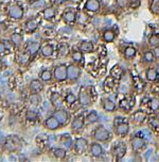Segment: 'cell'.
<instances>
[{"label": "cell", "mask_w": 159, "mask_h": 162, "mask_svg": "<svg viewBox=\"0 0 159 162\" xmlns=\"http://www.w3.org/2000/svg\"><path fill=\"white\" fill-rule=\"evenodd\" d=\"M143 59H144L145 62H148V63H151V62L154 61V59H155V56H154L153 51H146L144 53V56H143Z\"/></svg>", "instance_id": "42"}, {"label": "cell", "mask_w": 159, "mask_h": 162, "mask_svg": "<svg viewBox=\"0 0 159 162\" xmlns=\"http://www.w3.org/2000/svg\"><path fill=\"white\" fill-rule=\"evenodd\" d=\"M124 56L127 59L134 58V57L136 56V49L134 48V47H127V48H125V50H124Z\"/></svg>", "instance_id": "36"}, {"label": "cell", "mask_w": 159, "mask_h": 162, "mask_svg": "<svg viewBox=\"0 0 159 162\" xmlns=\"http://www.w3.org/2000/svg\"><path fill=\"white\" fill-rule=\"evenodd\" d=\"M150 107H151V110H153V111L158 110L159 109V98L158 97H155V98L151 99Z\"/></svg>", "instance_id": "39"}, {"label": "cell", "mask_w": 159, "mask_h": 162, "mask_svg": "<svg viewBox=\"0 0 159 162\" xmlns=\"http://www.w3.org/2000/svg\"><path fill=\"white\" fill-rule=\"evenodd\" d=\"M103 108H104V110L107 112H113V111H115V109H116V104L111 99L105 98V99H103Z\"/></svg>", "instance_id": "25"}, {"label": "cell", "mask_w": 159, "mask_h": 162, "mask_svg": "<svg viewBox=\"0 0 159 162\" xmlns=\"http://www.w3.org/2000/svg\"><path fill=\"white\" fill-rule=\"evenodd\" d=\"M6 45L3 42H0V54H3L6 52Z\"/></svg>", "instance_id": "46"}, {"label": "cell", "mask_w": 159, "mask_h": 162, "mask_svg": "<svg viewBox=\"0 0 159 162\" xmlns=\"http://www.w3.org/2000/svg\"><path fill=\"white\" fill-rule=\"evenodd\" d=\"M39 77H41V81L49 82L53 78V74H52L51 71H49V69H44V71H41V73H39Z\"/></svg>", "instance_id": "27"}, {"label": "cell", "mask_w": 159, "mask_h": 162, "mask_svg": "<svg viewBox=\"0 0 159 162\" xmlns=\"http://www.w3.org/2000/svg\"><path fill=\"white\" fill-rule=\"evenodd\" d=\"M148 44L153 47L159 46V36L158 35H152L148 39Z\"/></svg>", "instance_id": "41"}, {"label": "cell", "mask_w": 159, "mask_h": 162, "mask_svg": "<svg viewBox=\"0 0 159 162\" xmlns=\"http://www.w3.org/2000/svg\"><path fill=\"white\" fill-rule=\"evenodd\" d=\"M140 6V0H131V7H134V9H136V7H138Z\"/></svg>", "instance_id": "48"}, {"label": "cell", "mask_w": 159, "mask_h": 162, "mask_svg": "<svg viewBox=\"0 0 159 162\" xmlns=\"http://www.w3.org/2000/svg\"><path fill=\"white\" fill-rule=\"evenodd\" d=\"M93 137L97 141L104 142V141L107 140V139H109L110 134H109L107 129H105L103 126H99L98 128L93 131Z\"/></svg>", "instance_id": "6"}, {"label": "cell", "mask_w": 159, "mask_h": 162, "mask_svg": "<svg viewBox=\"0 0 159 162\" xmlns=\"http://www.w3.org/2000/svg\"><path fill=\"white\" fill-rule=\"evenodd\" d=\"M37 118H38V113H37L36 110H34V109H29V110H27V112H26L27 121L34 123V122L37 121Z\"/></svg>", "instance_id": "24"}, {"label": "cell", "mask_w": 159, "mask_h": 162, "mask_svg": "<svg viewBox=\"0 0 159 162\" xmlns=\"http://www.w3.org/2000/svg\"><path fill=\"white\" fill-rule=\"evenodd\" d=\"M53 78L56 81L61 82L67 79V66L65 64H59V65L55 66L53 72Z\"/></svg>", "instance_id": "3"}, {"label": "cell", "mask_w": 159, "mask_h": 162, "mask_svg": "<svg viewBox=\"0 0 159 162\" xmlns=\"http://www.w3.org/2000/svg\"><path fill=\"white\" fill-rule=\"evenodd\" d=\"M78 99H79L80 104L83 107H87L91 104V98H90V96H89V94L87 93V92L83 91V90L80 91Z\"/></svg>", "instance_id": "11"}, {"label": "cell", "mask_w": 159, "mask_h": 162, "mask_svg": "<svg viewBox=\"0 0 159 162\" xmlns=\"http://www.w3.org/2000/svg\"><path fill=\"white\" fill-rule=\"evenodd\" d=\"M10 42H11V44L13 45L14 47L18 48V47H20L22 45V42H24V36H22V34H20V33L14 32V33H12L11 36H10Z\"/></svg>", "instance_id": "13"}, {"label": "cell", "mask_w": 159, "mask_h": 162, "mask_svg": "<svg viewBox=\"0 0 159 162\" xmlns=\"http://www.w3.org/2000/svg\"><path fill=\"white\" fill-rule=\"evenodd\" d=\"M145 113L143 111H141V110H139L137 112H135L134 113V115H133V119L134 121L136 122L137 124H141L142 123L143 121L145 119Z\"/></svg>", "instance_id": "30"}, {"label": "cell", "mask_w": 159, "mask_h": 162, "mask_svg": "<svg viewBox=\"0 0 159 162\" xmlns=\"http://www.w3.org/2000/svg\"><path fill=\"white\" fill-rule=\"evenodd\" d=\"M128 131H130V126H128L127 123H121L119 124V125L116 126V133L118 134V136H126V134L128 133Z\"/></svg>", "instance_id": "18"}, {"label": "cell", "mask_w": 159, "mask_h": 162, "mask_svg": "<svg viewBox=\"0 0 159 162\" xmlns=\"http://www.w3.org/2000/svg\"><path fill=\"white\" fill-rule=\"evenodd\" d=\"M90 155L93 156V157H101L103 155V148L100 144L98 143H93L91 144V147H90Z\"/></svg>", "instance_id": "22"}, {"label": "cell", "mask_w": 159, "mask_h": 162, "mask_svg": "<svg viewBox=\"0 0 159 162\" xmlns=\"http://www.w3.org/2000/svg\"><path fill=\"white\" fill-rule=\"evenodd\" d=\"M80 50L83 52H91L93 50V44L91 42L84 41L80 44Z\"/></svg>", "instance_id": "28"}, {"label": "cell", "mask_w": 159, "mask_h": 162, "mask_svg": "<svg viewBox=\"0 0 159 162\" xmlns=\"http://www.w3.org/2000/svg\"><path fill=\"white\" fill-rule=\"evenodd\" d=\"M31 58H32V57L30 56L28 52L24 51V52H21V53H19L18 57H17V63H18L20 66L24 67V66H27L30 63V61H31Z\"/></svg>", "instance_id": "15"}, {"label": "cell", "mask_w": 159, "mask_h": 162, "mask_svg": "<svg viewBox=\"0 0 159 162\" xmlns=\"http://www.w3.org/2000/svg\"><path fill=\"white\" fill-rule=\"evenodd\" d=\"M29 90L31 93H41L44 90L43 82L38 80V79H33L29 84Z\"/></svg>", "instance_id": "10"}, {"label": "cell", "mask_w": 159, "mask_h": 162, "mask_svg": "<svg viewBox=\"0 0 159 162\" xmlns=\"http://www.w3.org/2000/svg\"><path fill=\"white\" fill-rule=\"evenodd\" d=\"M81 75V69L79 66L74 65V64H70L69 66H67V79L71 81H76L80 78Z\"/></svg>", "instance_id": "5"}, {"label": "cell", "mask_w": 159, "mask_h": 162, "mask_svg": "<svg viewBox=\"0 0 159 162\" xmlns=\"http://www.w3.org/2000/svg\"><path fill=\"white\" fill-rule=\"evenodd\" d=\"M153 53H154V56H155V58L159 59V46L155 47V49H154Z\"/></svg>", "instance_id": "50"}, {"label": "cell", "mask_w": 159, "mask_h": 162, "mask_svg": "<svg viewBox=\"0 0 159 162\" xmlns=\"http://www.w3.org/2000/svg\"><path fill=\"white\" fill-rule=\"evenodd\" d=\"M115 36H116V33L111 30H106L105 32L103 33V39L107 43H110L115 39Z\"/></svg>", "instance_id": "32"}, {"label": "cell", "mask_w": 159, "mask_h": 162, "mask_svg": "<svg viewBox=\"0 0 159 162\" xmlns=\"http://www.w3.org/2000/svg\"><path fill=\"white\" fill-rule=\"evenodd\" d=\"M24 9H22V7L18 6V4H13L7 10V16L11 19H14V21H20L22 17H24Z\"/></svg>", "instance_id": "2"}, {"label": "cell", "mask_w": 159, "mask_h": 162, "mask_svg": "<svg viewBox=\"0 0 159 162\" xmlns=\"http://www.w3.org/2000/svg\"><path fill=\"white\" fill-rule=\"evenodd\" d=\"M38 28V22L36 19H28L24 22V31L26 33H33Z\"/></svg>", "instance_id": "12"}, {"label": "cell", "mask_w": 159, "mask_h": 162, "mask_svg": "<svg viewBox=\"0 0 159 162\" xmlns=\"http://www.w3.org/2000/svg\"><path fill=\"white\" fill-rule=\"evenodd\" d=\"M100 7H101V4L100 2H99V0H87L85 6H84V9L90 12L99 11Z\"/></svg>", "instance_id": "16"}, {"label": "cell", "mask_w": 159, "mask_h": 162, "mask_svg": "<svg viewBox=\"0 0 159 162\" xmlns=\"http://www.w3.org/2000/svg\"><path fill=\"white\" fill-rule=\"evenodd\" d=\"M117 4L120 7H125L127 6V0H117Z\"/></svg>", "instance_id": "47"}, {"label": "cell", "mask_w": 159, "mask_h": 162, "mask_svg": "<svg viewBox=\"0 0 159 162\" xmlns=\"http://www.w3.org/2000/svg\"><path fill=\"white\" fill-rule=\"evenodd\" d=\"M44 125L48 130H56V129L59 128L61 124L58 123V121L56 119L55 116L51 115V116H48V118L45 119Z\"/></svg>", "instance_id": "8"}, {"label": "cell", "mask_w": 159, "mask_h": 162, "mask_svg": "<svg viewBox=\"0 0 159 162\" xmlns=\"http://www.w3.org/2000/svg\"><path fill=\"white\" fill-rule=\"evenodd\" d=\"M51 103L53 104L54 107H59L62 104V98L59 96V94L54 93L53 95L51 96Z\"/></svg>", "instance_id": "35"}, {"label": "cell", "mask_w": 159, "mask_h": 162, "mask_svg": "<svg viewBox=\"0 0 159 162\" xmlns=\"http://www.w3.org/2000/svg\"><path fill=\"white\" fill-rule=\"evenodd\" d=\"M150 125L152 126L153 128L158 129L159 128V121H158V119H156V118H152L150 121Z\"/></svg>", "instance_id": "45"}, {"label": "cell", "mask_w": 159, "mask_h": 162, "mask_svg": "<svg viewBox=\"0 0 159 162\" xmlns=\"http://www.w3.org/2000/svg\"><path fill=\"white\" fill-rule=\"evenodd\" d=\"M86 119L89 122V123H96V122H98V119H99V115L97 112L92 111L86 116Z\"/></svg>", "instance_id": "38"}, {"label": "cell", "mask_w": 159, "mask_h": 162, "mask_svg": "<svg viewBox=\"0 0 159 162\" xmlns=\"http://www.w3.org/2000/svg\"><path fill=\"white\" fill-rule=\"evenodd\" d=\"M145 145V142L143 140V138H140V137H136L131 140V148L134 150H139Z\"/></svg>", "instance_id": "20"}, {"label": "cell", "mask_w": 159, "mask_h": 162, "mask_svg": "<svg viewBox=\"0 0 159 162\" xmlns=\"http://www.w3.org/2000/svg\"><path fill=\"white\" fill-rule=\"evenodd\" d=\"M58 56L59 57H66L69 53V46L67 44H62L58 47Z\"/></svg>", "instance_id": "33"}, {"label": "cell", "mask_w": 159, "mask_h": 162, "mask_svg": "<svg viewBox=\"0 0 159 162\" xmlns=\"http://www.w3.org/2000/svg\"><path fill=\"white\" fill-rule=\"evenodd\" d=\"M125 153H126V146L123 143H118L113 147V155L117 160L122 159L123 156L125 155Z\"/></svg>", "instance_id": "7"}, {"label": "cell", "mask_w": 159, "mask_h": 162, "mask_svg": "<svg viewBox=\"0 0 159 162\" xmlns=\"http://www.w3.org/2000/svg\"><path fill=\"white\" fill-rule=\"evenodd\" d=\"M39 50H41V44L37 43V42H32V43H29L26 47V51L28 52L31 57H34Z\"/></svg>", "instance_id": "17"}, {"label": "cell", "mask_w": 159, "mask_h": 162, "mask_svg": "<svg viewBox=\"0 0 159 162\" xmlns=\"http://www.w3.org/2000/svg\"><path fill=\"white\" fill-rule=\"evenodd\" d=\"M55 10L53 9L52 7H44L43 10V17L46 21H52V19L55 17Z\"/></svg>", "instance_id": "19"}, {"label": "cell", "mask_w": 159, "mask_h": 162, "mask_svg": "<svg viewBox=\"0 0 159 162\" xmlns=\"http://www.w3.org/2000/svg\"><path fill=\"white\" fill-rule=\"evenodd\" d=\"M135 104V103H130V100H127V99H123V100H121L120 103V108L122 109L124 111H128L131 109V107Z\"/></svg>", "instance_id": "34"}, {"label": "cell", "mask_w": 159, "mask_h": 162, "mask_svg": "<svg viewBox=\"0 0 159 162\" xmlns=\"http://www.w3.org/2000/svg\"><path fill=\"white\" fill-rule=\"evenodd\" d=\"M45 6H46V2H45L44 0H38V1L34 2V3L32 4V7H33L34 9H36V10L41 9V7H46Z\"/></svg>", "instance_id": "44"}, {"label": "cell", "mask_w": 159, "mask_h": 162, "mask_svg": "<svg viewBox=\"0 0 159 162\" xmlns=\"http://www.w3.org/2000/svg\"><path fill=\"white\" fill-rule=\"evenodd\" d=\"M53 52H54L53 47H52V45H49V44L45 45L41 49V56L45 57V58H50V57H52V54H53Z\"/></svg>", "instance_id": "23"}, {"label": "cell", "mask_w": 159, "mask_h": 162, "mask_svg": "<svg viewBox=\"0 0 159 162\" xmlns=\"http://www.w3.org/2000/svg\"><path fill=\"white\" fill-rule=\"evenodd\" d=\"M52 115L55 116L56 119L58 121V123L61 124V126L67 125V124H68V122H69V118H70V116H69V113L66 110H64V109H58V110L54 112Z\"/></svg>", "instance_id": "4"}, {"label": "cell", "mask_w": 159, "mask_h": 162, "mask_svg": "<svg viewBox=\"0 0 159 162\" xmlns=\"http://www.w3.org/2000/svg\"><path fill=\"white\" fill-rule=\"evenodd\" d=\"M65 101L68 104H73L76 101V96L73 93H68L65 97Z\"/></svg>", "instance_id": "40"}, {"label": "cell", "mask_w": 159, "mask_h": 162, "mask_svg": "<svg viewBox=\"0 0 159 162\" xmlns=\"http://www.w3.org/2000/svg\"><path fill=\"white\" fill-rule=\"evenodd\" d=\"M87 146H88V142L86 139L78 138L74 142V149L78 154H83L87 149Z\"/></svg>", "instance_id": "9"}, {"label": "cell", "mask_w": 159, "mask_h": 162, "mask_svg": "<svg viewBox=\"0 0 159 162\" xmlns=\"http://www.w3.org/2000/svg\"><path fill=\"white\" fill-rule=\"evenodd\" d=\"M122 75V71L119 66H115L111 71V76L115 77V78H120V76Z\"/></svg>", "instance_id": "43"}, {"label": "cell", "mask_w": 159, "mask_h": 162, "mask_svg": "<svg viewBox=\"0 0 159 162\" xmlns=\"http://www.w3.org/2000/svg\"><path fill=\"white\" fill-rule=\"evenodd\" d=\"M145 75H146L148 80H150V81H155L156 79L158 78V72L154 68H148V71H146Z\"/></svg>", "instance_id": "31"}, {"label": "cell", "mask_w": 159, "mask_h": 162, "mask_svg": "<svg viewBox=\"0 0 159 162\" xmlns=\"http://www.w3.org/2000/svg\"><path fill=\"white\" fill-rule=\"evenodd\" d=\"M21 147L20 139L17 136H9L3 142V149L7 153H15L18 151Z\"/></svg>", "instance_id": "1"}, {"label": "cell", "mask_w": 159, "mask_h": 162, "mask_svg": "<svg viewBox=\"0 0 159 162\" xmlns=\"http://www.w3.org/2000/svg\"><path fill=\"white\" fill-rule=\"evenodd\" d=\"M76 13L75 12H73V11H66L65 13L63 14V19H64V21L66 22V24H72V22H74L76 21Z\"/></svg>", "instance_id": "21"}, {"label": "cell", "mask_w": 159, "mask_h": 162, "mask_svg": "<svg viewBox=\"0 0 159 162\" xmlns=\"http://www.w3.org/2000/svg\"><path fill=\"white\" fill-rule=\"evenodd\" d=\"M71 58H72V60L75 62V63H81V62L83 61V59H84L82 51H73Z\"/></svg>", "instance_id": "37"}, {"label": "cell", "mask_w": 159, "mask_h": 162, "mask_svg": "<svg viewBox=\"0 0 159 162\" xmlns=\"http://www.w3.org/2000/svg\"><path fill=\"white\" fill-rule=\"evenodd\" d=\"M123 118H120V116H118V118H115V122H114V125L117 126V125H119V124H121V123H123Z\"/></svg>", "instance_id": "49"}, {"label": "cell", "mask_w": 159, "mask_h": 162, "mask_svg": "<svg viewBox=\"0 0 159 162\" xmlns=\"http://www.w3.org/2000/svg\"><path fill=\"white\" fill-rule=\"evenodd\" d=\"M84 124H85V119H84L83 115H79L76 118H74V119L71 122V129L73 131H78L80 129L83 128Z\"/></svg>", "instance_id": "14"}, {"label": "cell", "mask_w": 159, "mask_h": 162, "mask_svg": "<svg viewBox=\"0 0 159 162\" xmlns=\"http://www.w3.org/2000/svg\"><path fill=\"white\" fill-rule=\"evenodd\" d=\"M52 154H53V156L55 157L56 159H59V160L65 159V157H66V150L64 148H61V147L53 148L52 149Z\"/></svg>", "instance_id": "29"}, {"label": "cell", "mask_w": 159, "mask_h": 162, "mask_svg": "<svg viewBox=\"0 0 159 162\" xmlns=\"http://www.w3.org/2000/svg\"><path fill=\"white\" fill-rule=\"evenodd\" d=\"M41 101V97L38 93H31V95L29 97V104L33 107L38 106L39 103Z\"/></svg>", "instance_id": "26"}]
</instances>
